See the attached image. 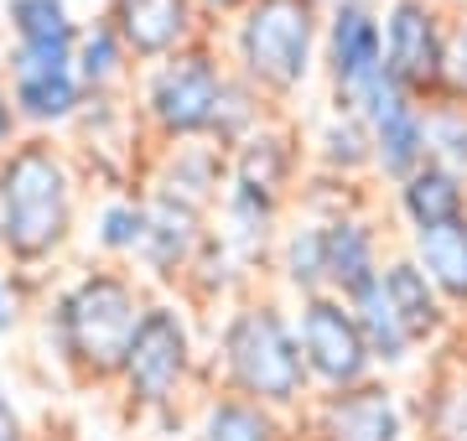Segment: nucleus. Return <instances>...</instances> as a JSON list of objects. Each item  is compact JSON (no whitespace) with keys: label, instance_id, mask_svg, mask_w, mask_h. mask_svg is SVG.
<instances>
[{"label":"nucleus","instance_id":"obj_1","mask_svg":"<svg viewBox=\"0 0 467 441\" xmlns=\"http://www.w3.org/2000/svg\"><path fill=\"white\" fill-rule=\"evenodd\" d=\"M202 390L239 395V400H254L275 415L301 421V410L312 405V379L301 364L291 302L281 291L250 286L208 323Z\"/></svg>","mask_w":467,"mask_h":441},{"label":"nucleus","instance_id":"obj_2","mask_svg":"<svg viewBox=\"0 0 467 441\" xmlns=\"http://www.w3.org/2000/svg\"><path fill=\"white\" fill-rule=\"evenodd\" d=\"M84 171L57 136H21L0 156V255L32 281L67 255L78 234Z\"/></svg>","mask_w":467,"mask_h":441},{"label":"nucleus","instance_id":"obj_3","mask_svg":"<svg viewBox=\"0 0 467 441\" xmlns=\"http://www.w3.org/2000/svg\"><path fill=\"white\" fill-rule=\"evenodd\" d=\"M150 286L130 265H84L67 286L47 296V343L73 385L115 390L119 364L130 354L135 327L146 317Z\"/></svg>","mask_w":467,"mask_h":441},{"label":"nucleus","instance_id":"obj_4","mask_svg":"<svg viewBox=\"0 0 467 441\" xmlns=\"http://www.w3.org/2000/svg\"><path fill=\"white\" fill-rule=\"evenodd\" d=\"M119 405L130 421L187 426V410L202 395V338L182 296H150L135 343L119 364Z\"/></svg>","mask_w":467,"mask_h":441},{"label":"nucleus","instance_id":"obj_5","mask_svg":"<svg viewBox=\"0 0 467 441\" xmlns=\"http://www.w3.org/2000/svg\"><path fill=\"white\" fill-rule=\"evenodd\" d=\"M322 0H254L218 32V47L229 68L285 115L322 73Z\"/></svg>","mask_w":467,"mask_h":441},{"label":"nucleus","instance_id":"obj_6","mask_svg":"<svg viewBox=\"0 0 467 441\" xmlns=\"http://www.w3.org/2000/svg\"><path fill=\"white\" fill-rule=\"evenodd\" d=\"M229 84V57L218 36H198L192 47L171 52L161 63H146L135 73V125L150 146H182V140H208L213 115Z\"/></svg>","mask_w":467,"mask_h":441},{"label":"nucleus","instance_id":"obj_7","mask_svg":"<svg viewBox=\"0 0 467 441\" xmlns=\"http://www.w3.org/2000/svg\"><path fill=\"white\" fill-rule=\"evenodd\" d=\"M322 88L337 109H364L384 84V32L379 5L368 0H333L322 16Z\"/></svg>","mask_w":467,"mask_h":441},{"label":"nucleus","instance_id":"obj_8","mask_svg":"<svg viewBox=\"0 0 467 441\" xmlns=\"http://www.w3.org/2000/svg\"><path fill=\"white\" fill-rule=\"evenodd\" d=\"M291 323H296V343H301L306 379H312V395H333V390L374 379L368 343L343 296H333V291L301 296V302H291Z\"/></svg>","mask_w":467,"mask_h":441},{"label":"nucleus","instance_id":"obj_9","mask_svg":"<svg viewBox=\"0 0 467 441\" xmlns=\"http://www.w3.org/2000/svg\"><path fill=\"white\" fill-rule=\"evenodd\" d=\"M296 431L301 441H416V415H410V395L395 379L374 374L348 390L312 395Z\"/></svg>","mask_w":467,"mask_h":441},{"label":"nucleus","instance_id":"obj_10","mask_svg":"<svg viewBox=\"0 0 467 441\" xmlns=\"http://www.w3.org/2000/svg\"><path fill=\"white\" fill-rule=\"evenodd\" d=\"M384 32V73L410 99H441V63H447V11L431 0H384L379 5Z\"/></svg>","mask_w":467,"mask_h":441},{"label":"nucleus","instance_id":"obj_11","mask_svg":"<svg viewBox=\"0 0 467 441\" xmlns=\"http://www.w3.org/2000/svg\"><path fill=\"white\" fill-rule=\"evenodd\" d=\"M306 177H312L306 140H301V125L291 115L265 119L250 140H239L229 151V187L250 192V198H265V203L285 208V213H291Z\"/></svg>","mask_w":467,"mask_h":441},{"label":"nucleus","instance_id":"obj_12","mask_svg":"<svg viewBox=\"0 0 467 441\" xmlns=\"http://www.w3.org/2000/svg\"><path fill=\"white\" fill-rule=\"evenodd\" d=\"M208 229H213L208 213H198V208H187V203H171V198H150L146 192V239H140V255H135L140 281L156 286L161 296L177 291L182 275H187V265H192V255L202 250Z\"/></svg>","mask_w":467,"mask_h":441},{"label":"nucleus","instance_id":"obj_13","mask_svg":"<svg viewBox=\"0 0 467 441\" xmlns=\"http://www.w3.org/2000/svg\"><path fill=\"white\" fill-rule=\"evenodd\" d=\"M358 115H364L368 146H374V182L395 187L416 167H426V104L420 99L384 84Z\"/></svg>","mask_w":467,"mask_h":441},{"label":"nucleus","instance_id":"obj_14","mask_svg":"<svg viewBox=\"0 0 467 441\" xmlns=\"http://www.w3.org/2000/svg\"><path fill=\"white\" fill-rule=\"evenodd\" d=\"M384 260H389V239H384V223L374 213V198L364 192L358 203L327 219V291L353 302L358 291L384 275Z\"/></svg>","mask_w":467,"mask_h":441},{"label":"nucleus","instance_id":"obj_15","mask_svg":"<svg viewBox=\"0 0 467 441\" xmlns=\"http://www.w3.org/2000/svg\"><path fill=\"white\" fill-rule=\"evenodd\" d=\"M150 198H171L213 219L218 198L229 192V151H218L213 140H182V146H156L146 177H140Z\"/></svg>","mask_w":467,"mask_h":441},{"label":"nucleus","instance_id":"obj_16","mask_svg":"<svg viewBox=\"0 0 467 441\" xmlns=\"http://www.w3.org/2000/svg\"><path fill=\"white\" fill-rule=\"evenodd\" d=\"M109 26L130 47L135 68L161 63L171 52L192 47L198 36H208V26H202L192 0H115L109 5Z\"/></svg>","mask_w":467,"mask_h":441},{"label":"nucleus","instance_id":"obj_17","mask_svg":"<svg viewBox=\"0 0 467 441\" xmlns=\"http://www.w3.org/2000/svg\"><path fill=\"white\" fill-rule=\"evenodd\" d=\"M384 291H389V306H395V317H400L405 338L416 343V354H441V348L462 333L457 312L441 302V291L426 281V271L410 260L405 244L389 250V260H384Z\"/></svg>","mask_w":467,"mask_h":441},{"label":"nucleus","instance_id":"obj_18","mask_svg":"<svg viewBox=\"0 0 467 441\" xmlns=\"http://www.w3.org/2000/svg\"><path fill=\"white\" fill-rule=\"evenodd\" d=\"M281 229H285V208L265 203V198H250L229 187L213 208V239L234 255V265L250 275L254 286L265 281L270 260H275V244H281Z\"/></svg>","mask_w":467,"mask_h":441},{"label":"nucleus","instance_id":"obj_19","mask_svg":"<svg viewBox=\"0 0 467 441\" xmlns=\"http://www.w3.org/2000/svg\"><path fill=\"white\" fill-rule=\"evenodd\" d=\"M301 140H306V167L317 177H337V182L374 177V146H368V125L358 109L322 104V115H312V125H301Z\"/></svg>","mask_w":467,"mask_h":441},{"label":"nucleus","instance_id":"obj_20","mask_svg":"<svg viewBox=\"0 0 467 441\" xmlns=\"http://www.w3.org/2000/svg\"><path fill=\"white\" fill-rule=\"evenodd\" d=\"M182 441H301L291 415L239 400L223 390H202L187 410V436Z\"/></svg>","mask_w":467,"mask_h":441},{"label":"nucleus","instance_id":"obj_21","mask_svg":"<svg viewBox=\"0 0 467 441\" xmlns=\"http://www.w3.org/2000/svg\"><path fill=\"white\" fill-rule=\"evenodd\" d=\"M410 415H416V441H467V354H441L410 395Z\"/></svg>","mask_w":467,"mask_h":441},{"label":"nucleus","instance_id":"obj_22","mask_svg":"<svg viewBox=\"0 0 467 441\" xmlns=\"http://www.w3.org/2000/svg\"><path fill=\"white\" fill-rule=\"evenodd\" d=\"M389 208H395L405 239L426 234V229H441V223H457V219H467V177L426 161L405 182L389 187Z\"/></svg>","mask_w":467,"mask_h":441},{"label":"nucleus","instance_id":"obj_23","mask_svg":"<svg viewBox=\"0 0 467 441\" xmlns=\"http://www.w3.org/2000/svg\"><path fill=\"white\" fill-rule=\"evenodd\" d=\"M270 275L285 291V302L327 291V219L291 208L285 229H281V244H275V260H270Z\"/></svg>","mask_w":467,"mask_h":441},{"label":"nucleus","instance_id":"obj_24","mask_svg":"<svg viewBox=\"0 0 467 441\" xmlns=\"http://www.w3.org/2000/svg\"><path fill=\"white\" fill-rule=\"evenodd\" d=\"M11 84V109L21 119V136H57L73 130V119L84 109V84L78 73H36V78H5Z\"/></svg>","mask_w":467,"mask_h":441},{"label":"nucleus","instance_id":"obj_25","mask_svg":"<svg viewBox=\"0 0 467 441\" xmlns=\"http://www.w3.org/2000/svg\"><path fill=\"white\" fill-rule=\"evenodd\" d=\"M405 250L426 271V281L441 291V302L457 312V323H467V219L426 229V234H410Z\"/></svg>","mask_w":467,"mask_h":441},{"label":"nucleus","instance_id":"obj_26","mask_svg":"<svg viewBox=\"0 0 467 441\" xmlns=\"http://www.w3.org/2000/svg\"><path fill=\"white\" fill-rule=\"evenodd\" d=\"M353 317H358V333H364L368 343V358H374V374H384V379H395V374H405L410 364H416V343L405 338L400 317H395V306H389V291H384V275L374 281V286H364L358 296H353Z\"/></svg>","mask_w":467,"mask_h":441},{"label":"nucleus","instance_id":"obj_27","mask_svg":"<svg viewBox=\"0 0 467 441\" xmlns=\"http://www.w3.org/2000/svg\"><path fill=\"white\" fill-rule=\"evenodd\" d=\"M73 73H78V84L84 94H125L135 84V57L130 47L119 42V32L109 21H94L78 32V47H73Z\"/></svg>","mask_w":467,"mask_h":441},{"label":"nucleus","instance_id":"obj_28","mask_svg":"<svg viewBox=\"0 0 467 441\" xmlns=\"http://www.w3.org/2000/svg\"><path fill=\"white\" fill-rule=\"evenodd\" d=\"M140 239H146V187L109 192L94 213V255L104 265H125L140 255Z\"/></svg>","mask_w":467,"mask_h":441},{"label":"nucleus","instance_id":"obj_29","mask_svg":"<svg viewBox=\"0 0 467 441\" xmlns=\"http://www.w3.org/2000/svg\"><path fill=\"white\" fill-rule=\"evenodd\" d=\"M5 26H11V47L36 52H73L84 32L57 0H5Z\"/></svg>","mask_w":467,"mask_h":441},{"label":"nucleus","instance_id":"obj_30","mask_svg":"<svg viewBox=\"0 0 467 441\" xmlns=\"http://www.w3.org/2000/svg\"><path fill=\"white\" fill-rule=\"evenodd\" d=\"M275 115H281V109H275V104H270L254 84H244V78L229 68V84H223V99H218L213 136H208V140H213L218 151H234L239 140H250L254 130H260L265 119H275Z\"/></svg>","mask_w":467,"mask_h":441},{"label":"nucleus","instance_id":"obj_31","mask_svg":"<svg viewBox=\"0 0 467 441\" xmlns=\"http://www.w3.org/2000/svg\"><path fill=\"white\" fill-rule=\"evenodd\" d=\"M426 161L467 177V104L457 99L426 104Z\"/></svg>","mask_w":467,"mask_h":441},{"label":"nucleus","instance_id":"obj_32","mask_svg":"<svg viewBox=\"0 0 467 441\" xmlns=\"http://www.w3.org/2000/svg\"><path fill=\"white\" fill-rule=\"evenodd\" d=\"M441 99L467 104V11L447 16V63H441Z\"/></svg>","mask_w":467,"mask_h":441},{"label":"nucleus","instance_id":"obj_33","mask_svg":"<svg viewBox=\"0 0 467 441\" xmlns=\"http://www.w3.org/2000/svg\"><path fill=\"white\" fill-rule=\"evenodd\" d=\"M21 312H26V281L0 265V338L21 327Z\"/></svg>","mask_w":467,"mask_h":441},{"label":"nucleus","instance_id":"obj_34","mask_svg":"<svg viewBox=\"0 0 467 441\" xmlns=\"http://www.w3.org/2000/svg\"><path fill=\"white\" fill-rule=\"evenodd\" d=\"M192 5H198V16H202V26H208V32H213V26L223 32L239 11H250L254 0H192Z\"/></svg>","mask_w":467,"mask_h":441},{"label":"nucleus","instance_id":"obj_35","mask_svg":"<svg viewBox=\"0 0 467 441\" xmlns=\"http://www.w3.org/2000/svg\"><path fill=\"white\" fill-rule=\"evenodd\" d=\"M0 441H32V426H26L16 400L5 395V385H0Z\"/></svg>","mask_w":467,"mask_h":441},{"label":"nucleus","instance_id":"obj_36","mask_svg":"<svg viewBox=\"0 0 467 441\" xmlns=\"http://www.w3.org/2000/svg\"><path fill=\"white\" fill-rule=\"evenodd\" d=\"M21 140V119H16V109H11V84H5V73H0V156L11 151Z\"/></svg>","mask_w":467,"mask_h":441},{"label":"nucleus","instance_id":"obj_37","mask_svg":"<svg viewBox=\"0 0 467 441\" xmlns=\"http://www.w3.org/2000/svg\"><path fill=\"white\" fill-rule=\"evenodd\" d=\"M57 5H63L78 26H94V21H109V5H115V0H57Z\"/></svg>","mask_w":467,"mask_h":441},{"label":"nucleus","instance_id":"obj_38","mask_svg":"<svg viewBox=\"0 0 467 441\" xmlns=\"http://www.w3.org/2000/svg\"><path fill=\"white\" fill-rule=\"evenodd\" d=\"M436 11H447V16H457V11H467V0H431Z\"/></svg>","mask_w":467,"mask_h":441},{"label":"nucleus","instance_id":"obj_39","mask_svg":"<svg viewBox=\"0 0 467 441\" xmlns=\"http://www.w3.org/2000/svg\"><path fill=\"white\" fill-rule=\"evenodd\" d=\"M368 5H384V0H368Z\"/></svg>","mask_w":467,"mask_h":441},{"label":"nucleus","instance_id":"obj_40","mask_svg":"<svg viewBox=\"0 0 467 441\" xmlns=\"http://www.w3.org/2000/svg\"><path fill=\"white\" fill-rule=\"evenodd\" d=\"M322 5H333V0H322Z\"/></svg>","mask_w":467,"mask_h":441}]
</instances>
